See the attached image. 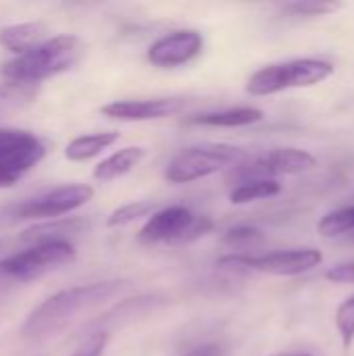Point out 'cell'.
<instances>
[{
	"label": "cell",
	"instance_id": "6da1fadb",
	"mask_svg": "<svg viewBox=\"0 0 354 356\" xmlns=\"http://www.w3.org/2000/svg\"><path fill=\"white\" fill-rule=\"evenodd\" d=\"M129 286L131 282L127 280H106L61 290L29 313L21 327V336L33 342L58 336L77 319V315L113 300L115 296L123 294Z\"/></svg>",
	"mask_w": 354,
	"mask_h": 356
},
{
	"label": "cell",
	"instance_id": "7a4b0ae2",
	"mask_svg": "<svg viewBox=\"0 0 354 356\" xmlns=\"http://www.w3.org/2000/svg\"><path fill=\"white\" fill-rule=\"evenodd\" d=\"M81 52H83V42L77 35H56L6 60L0 67V75L6 81L38 86L48 77L69 71L79 60Z\"/></svg>",
	"mask_w": 354,
	"mask_h": 356
},
{
	"label": "cell",
	"instance_id": "3957f363",
	"mask_svg": "<svg viewBox=\"0 0 354 356\" xmlns=\"http://www.w3.org/2000/svg\"><path fill=\"white\" fill-rule=\"evenodd\" d=\"M92 196L94 190L86 184H71L46 190L19 202L0 207V225H15L19 221L31 219H61L63 215L88 204Z\"/></svg>",
	"mask_w": 354,
	"mask_h": 356
},
{
	"label": "cell",
	"instance_id": "277c9868",
	"mask_svg": "<svg viewBox=\"0 0 354 356\" xmlns=\"http://www.w3.org/2000/svg\"><path fill=\"white\" fill-rule=\"evenodd\" d=\"M334 65L321 58H294L284 63H273L257 73L246 83L248 94L252 96H269L275 92L292 90V88H309L317 86L323 79L332 77Z\"/></svg>",
	"mask_w": 354,
	"mask_h": 356
},
{
	"label": "cell",
	"instance_id": "5b68a950",
	"mask_svg": "<svg viewBox=\"0 0 354 356\" xmlns=\"http://www.w3.org/2000/svg\"><path fill=\"white\" fill-rule=\"evenodd\" d=\"M213 229V221L207 215H194L188 207H165L148 217L138 234V242L152 244H184L207 236Z\"/></svg>",
	"mask_w": 354,
	"mask_h": 356
},
{
	"label": "cell",
	"instance_id": "8992f818",
	"mask_svg": "<svg viewBox=\"0 0 354 356\" xmlns=\"http://www.w3.org/2000/svg\"><path fill=\"white\" fill-rule=\"evenodd\" d=\"M242 159V152L227 144H200L190 146L177 152L167 169L165 177L171 184H190L202 177H209L213 173H219L221 169L236 165Z\"/></svg>",
	"mask_w": 354,
	"mask_h": 356
},
{
	"label": "cell",
	"instance_id": "52a82bcc",
	"mask_svg": "<svg viewBox=\"0 0 354 356\" xmlns=\"http://www.w3.org/2000/svg\"><path fill=\"white\" fill-rule=\"evenodd\" d=\"M75 259V248L71 242H46L29 246L0 261L8 280L17 286L33 282Z\"/></svg>",
	"mask_w": 354,
	"mask_h": 356
},
{
	"label": "cell",
	"instance_id": "ba28073f",
	"mask_svg": "<svg viewBox=\"0 0 354 356\" xmlns=\"http://www.w3.org/2000/svg\"><path fill=\"white\" fill-rule=\"evenodd\" d=\"M46 156L44 142L25 129L0 127V188L15 186Z\"/></svg>",
	"mask_w": 354,
	"mask_h": 356
},
{
	"label": "cell",
	"instance_id": "9c48e42d",
	"mask_svg": "<svg viewBox=\"0 0 354 356\" xmlns=\"http://www.w3.org/2000/svg\"><path fill=\"white\" fill-rule=\"evenodd\" d=\"M323 261V254L315 248H296V250H280L267 252L259 257L250 254H230L219 259L221 269H250L269 275H300L315 269Z\"/></svg>",
	"mask_w": 354,
	"mask_h": 356
},
{
	"label": "cell",
	"instance_id": "30bf717a",
	"mask_svg": "<svg viewBox=\"0 0 354 356\" xmlns=\"http://www.w3.org/2000/svg\"><path fill=\"white\" fill-rule=\"evenodd\" d=\"M200 50L202 35L196 29H177L163 35L148 48V60L156 67L169 69L192 60L200 54Z\"/></svg>",
	"mask_w": 354,
	"mask_h": 356
},
{
	"label": "cell",
	"instance_id": "8fae6325",
	"mask_svg": "<svg viewBox=\"0 0 354 356\" xmlns=\"http://www.w3.org/2000/svg\"><path fill=\"white\" fill-rule=\"evenodd\" d=\"M188 104L186 98H148V100H115L100 111L106 117L121 121H150L179 113Z\"/></svg>",
	"mask_w": 354,
	"mask_h": 356
},
{
	"label": "cell",
	"instance_id": "7c38bea8",
	"mask_svg": "<svg viewBox=\"0 0 354 356\" xmlns=\"http://www.w3.org/2000/svg\"><path fill=\"white\" fill-rule=\"evenodd\" d=\"M163 305V298L159 296H138V298H127L123 302H119L113 311H108L106 315H102L98 321H94L90 325L92 334H108V330L123 325L127 321H134L136 317L146 315L148 311H152L154 307Z\"/></svg>",
	"mask_w": 354,
	"mask_h": 356
},
{
	"label": "cell",
	"instance_id": "4fadbf2b",
	"mask_svg": "<svg viewBox=\"0 0 354 356\" xmlns=\"http://www.w3.org/2000/svg\"><path fill=\"white\" fill-rule=\"evenodd\" d=\"M86 227L83 219L77 217H61V219H50L44 223H38L33 227H27L21 234V242L35 246V244H46V242H69L71 236H77Z\"/></svg>",
	"mask_w": 354,
	"mask_h": 356
},
{
	"label": "cell",
	"instance_id": "5bb4252c",
	"mask_svg": "<svg viewBox=\"0 0 354 356\" xmlns=\"http://www.w3.org/2000/svg\"><path fill=\"white\" fill-rule=\"evenodd\" d=\"M46 35V25L40 21L33 23H19V25H8L0 29V44L15 52V54H23L27 50H31L33 46L42 44Z\"/></svg>",
	"mask_w": 354,
	"mask_h": 356
},
{
	"label": "cell",
	"instance_id": "9a60e30c",
	"mask_svg": "<svg viewBox=\"0 0 354 356\" xmlns=\"http://www.w3.org/2000/svg\"><path fill=\"white\" fill-rule=\"evenodd\" d=\"M263 119V111L255 106H238V108H225L215 113L196 115L190 119L194 125H209V127H242L252 125Z\"/></svg>",
	"mask_w": 354,
	"mask_h": 356
},
{
	"label": "cell",
	"instance_id": "2e32d148",
	"mask_svg": "<svg viewBox=\"0 0 354 356\" xmlns=\"http://www.w3.org/2000/svg\"><path fill=\"white\" fill-rule=\"evenodd\" d=\"M146 150L140 148V146H129V148H123L115 154H111L108 159H104L102 163L96 165L94 169V177L98 181H113L125 173H129L134 167L140 165V161L144 159Z\"/></svg>",
	"mask_w": 354,
	"mask_h": 356
},
{
	"label": "cell",
	"instance_id": "e0dca14e",
	"mask_svg": "<svg viewBox=\"0 0 354 356\" xmlns=\"http://www.w3.org/2000/svg\"><path fill=\"white\" fill-rule=\"evenodd\" d=\"M119 140L117 131H102V134H90V136H79L73 142H69L65 154L69 161L81 163L88 159H94L96 154H100L102 150H106L108 146H113Z\"/></svg>",
	"mask_w": 354,
	"mask_h": 356
},
{
	"label": "cell",
	"instance_id": "ac0fdd59",
	"mask_svg": "<svg viewBox=\"0 0 354 356\" xmlns=\"http://www.w3.org/2000/svg\"><path fill=\"white\" fill-rule=\"evenodd\" d=\"M38 96L35 83H21V81H2L0 83V115L15 113L29 102H33Z\"/></svg>",
	"mask_w": 354,
	"mask_h": 356
},
{
	"label": "cell",
	"instance_id": "d6986e66",
	"mask_svg": "<svg viewBox=\"0 0 354 356\" xmlns=\"http://www.w3.org/2000/svg\"><path fill=\"white\" fill-rule=\"evenodd\" d=\"M280 192H282V184L277 179H252V181L236 184L234 190L230 192V200L234 204H246L252 200L277 196Z\"/></svg>",
	"mask_w": 354,
	"mask_h": 356
},
{
	"label": "cell",
	"instance_id": "ffe728a7",
	"mask_svg": "<svg viewBox=\"0 0 354 356\" xmlns=\"http://www.w3.org/2000/svg\"><path fill=\"white\" fill-rule=\"evenodd\" d=\"M317 232L325 238H336V236L354 232V204L342 207L321 217V221L317 223Z\"/></svg>",
	"mask_w": 354,
	"mask_h": 356
},
{
	"label": "cell",
	"instance_id": "44dd1931",
	"mask_svg": "<svg viewBox=\"0 0 354 356\" xmlns=\"http://www.w3.org/2000/svg\"><path fill=\"white\" fill-rule=\"evenodd\" d=\"M154 202L152 200H136V202H129V204H123L119 207L117 211L111 213L108 217V227H123V225H129L142 217H148L154 213Z\"/></svg>",
	"mask_w": 354,
	"mask_h": 356
},
{
	"label": "cell",
	"instance_id": "7402d4cb",
	"mask_svg": "<svg viewBox=\"0 0 354 356\" xmlns=\"http://www.w3.org/2000/svg\"><path fill=\"white\" fill-rule=\"evenodd\" d=\"M336 327L344 348H351L354 342V296L346 298L336 311Z\"/></svg>",
	"mask_w": 354,
	"mask_h": 356
},
{
	"label": "cell",
	"instance_id": "603a6c76",
	"mask_svg": "<svg viewBox=\"0 0 354 356\" xmlns=\"http://www.w3.org/2000/svg\"><path fill=\"white\" fill-rule=\"evenodd\" d=\"M342 6H344L342 2H309V0H303V2H290L284 8L290 15H298V17H325L330 13L340 10Z\"/></svg>",
	"mask_w": 354,
	"mask_h": 356
},
{
	"label": "cell",
	"instance_id": "cb8c5ba5",
	"mask_svg": "<svg viewBox=\"0 0 354 356\" xmlns=\"http://www.w3.org/2000/svg\"><path fill=\"white\" fill-rule=\"evenodd\" d=\"M263 238V234L257 229V227H250V225H238V227H232L225 232L223 240L230 244V246H248V244H255Z\"/></svg>",
	"mask_w": 354,
	"mask_h": 356
},
{
	"label": "cell",
	"instance_id": "d4e9b609",
	"mask_svg": "<svg viewBox=\"0 0 354 356\" xmlns=\"http://www.w3.org/2000/svg\"><path fill=\"white\" fill-rule=\"evenodd\" d=\"M106 348V334H90L71 356H102Z\"/></svg>",
	"mask_w": 354,
	"mask_h": 356
},
{
	"label": "cell",
	"instance_id": "484cf974",
	"mask_svg": "<svg viewBox=\"0 0 354 356\" xmlns=\"http://www.w3.org/2000/svg\"><path fill=\"white\" fill-rule=\"evenodd\" d=\"M325 277L334 284H354V263H344V265H336L332 267Z\"/></svg>",
	"mask_w": 354,
	"mask_h": 356
},
{
	"label": "cell",
	"instance_id": "4316f807",
	"mask_svg": "<svg viewBox=\"0 0 354 356\" xmlns=\"http://www.w3.org/2000/svg\"><path fill=\"white\" fill-rule=\"evenodd\" d=\"M13 288H15V284L8 280V275L4 273V269H2V265H0V298L6 296Z\"/></svg>",
	"mask_w": 354,
	"mask_h": 356
},
{
	"label": "cell",
	"instance_id": "83f0119b",
	"mask_svg": "<svg viewBox=\"0 0 354 356\" xmlns=\"http://www.w3.org/2000/svg\"><path fill=\"white\" fill-rule=\"evenodd\" d=\"M275 356H311V355H275Z\"/></svg>",
	"mask_w": 354,
	"mask_h": 356
},
{
	"label": "cell",
	"instance_id": "f1b7e54d",
	"mask_svg": "<svg viewBox=\"0 0 354 356\" xmlns=\"http://www.w3.org/2000/svg\"><path fill=\"white\" fill-rule=\"evenodd\" d=\"M2 248H4V242H2V240H0V250H2Z\"/></svg>",
	"mask_w": 354,
	"mask_h": 356
}]
</instances>
